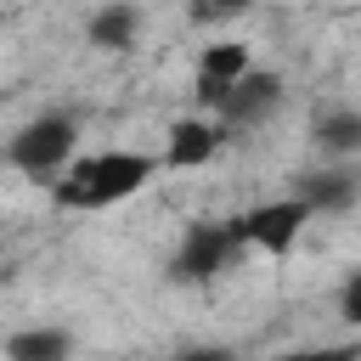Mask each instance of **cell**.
<instances>
[{
    "label": "cell",
    "instance_id": "6da1fadb",
    "mask_svg": "<svg viewBox=\"0 0 361 361\" xmlns=\"http://www.w3.org/2000/svg\"><path fill=\"white\" fill-rule=\"evenodd\" d=\"M164 158L158 152H141V147H102V152H79L62 180L51 186L56 209L68 214H102V209H118L130 203L135 192H147L158 180Z\"/></svg>",
    "mask_w": 361,
    "mask_h": 361
},
{
    "label": "cell",
    "instance_id": "7a4b0ae2",
    "mask_svg": "<svg viewBox=\"0 0 361 361\" xmlns=\"http://www.w3.org/2000/svg\"><path fill=\"white\" fill-rule=\"evenodd\" d=\"M73 158H79V118L73 113H34L6 147V164L39 186H56Z\"/></svg>",
    "mask_w": 361,
    "mask_h": 361
},
{
    "label": "cell",
    "instance_id": "3957f363",
    "mask_svg": "<svg viewBox=\"0 0 361 361\" xmlns=\"http://www.w3.org/2000/svg\"><path fill=\"white\" fill-rule=\"evenodd\" d=\"M243 226L237 220H197L186 226L180 248L169 254V282L175 288H209L220 271H231L243 259Z\"/></svg>",
    "mask_w": 361,
    "mask_h": 361
},
{
    "label": "cell",
    "instance_id": "277c9868",
    "mask_svg": "<svg viewBox=\"0 0 361 361\" xmlns=\"http://www.w3.org/2000/svg\"><path fill=\"white\" fill-rule=\"evenodd\" d=\"M310 220H316V209H310L299 192H288V197H265V203H254V209L237 214L243 243L259 248V254H271V259H288V254L299 248V237H305Z\"/></svg>",
    "mask_w": 361,
    "mask_h": 361
},
{
    "label": "cell",
    "instance_id": "5b68a950",
    "mask_svg": "<svg viewBox=\"0 0 361 361\" xmlns=\"http://www.w3.org/2000/svg\"><path fill=\"white\" fill-rule=\"evenodd\" d=\"M276 107H282V73H265V68H248L237 85H226L209 102V113H214L220 130H248V124L271 118Z\"/></svg>",
    "mask_w": 361,
    "mask_h": 361
},
{
    "label": "cell",
    "instance_id": "8992f818",
    "mask_svg": "<svg viewBox=\"0 0 361 361\" xmlns=\"http://www.w3.org/2000/svg\"><path fill=\"white\" fill-rule=\"evenodd\" d=\"M220 147H226V130L214 118H175L158 158H164V169H203V164H214Z\"/></svg>",
    "mask_w": 361,
    "mask_h": 361
},
{
    "label": "cell",
    "instance_id": "52a82bcc",
    "mask_svg": "<svg viewBox=\"0 0 361 361\" xmlns=\"http://www.w3.org/2000/svg\"><path fill=\"white\" fill-rule=\"evenodd\" d=\"M254 68V51H248V39H214V45H203L197 51V73H192V85H197V102L209 107L226 85H237L243 73Z\"/></svg>",
    "mask_w": 361,
    "mask_h": 361
},
{
    "label": "cell",
    "instance_id": "ba28073f",
    "mask_svg": "<svg viewBox=\"0 0 361 361\" xmlns=\"http://www.w3.org/2000/svg\"><path fill=\"white\" fill-rule=\"evenodd\" d=\"M293 192H299L316 214H350V209H355V197H361V169H355V164H344V158H333L327 169H310Z\"/></svg>",
    "mask_w": 361,
    "mask_h": 361
},
{
    "label": "cell",
    "instance_id": "9c48e42d",
    "mask_svg": "<svg viewBox=\"0 0 361 361\" xmlns=\"http://www.w3.org/2000/svg\"><path fill=\"white\" fill-rule=\"evenodd\" d=\"M85 39H90L96 51H107V56L130 51V45L141 39V6H135V0H102V6L85 17Z\"/></svg>",
    "mask_w": 361,
    "mask_h": 361
},
{
    "label": "cell",
    "instance_id": "30bf717a",
    "mask_svg": "<svg viewBox=\"0 0 361 361\" xmlns=\"http://www.w3.org/2000/svg\"><path fill=\"white\" fill-rule=\"evenodd\" d=\"M0 355L6 361H73V333L56 327V322H34V327L6 333Z\"/></svg>",
    "mask_w": 361,
    "mask_h": 361
},
{
    "label": "cell",
    "instance_id": "8fae6325",
    "mask_svg": "<svg viewBox=\"0 0 361 361\" xmlns=\"http://www.w3.org/2000/svg\"><path fill=\"white\" fill-rule=\"evenodd\" d=\"M316 147H322L327 158L355 164V158H361V107H333V113H322V118H316Z\"/></svg>",
    "mask_w": 361,
    "mask_h": 361
},
{
    "label": "cell",
    "instance_id": "7c38bea8",
    "mask_svg": "<svg viewBox=\"0 0 361 361\" xmlns=\"http://www.w3.org/2000/svg\"><path fill=\"white\" fill-rule=\"evenodd\" d=\"M276 361H361V350L355 344H310V350H288Z\"/></svg>",
    "mask_w": 361,
    "mask_h": 361
},
{
    "label": "cell",
    "instance_id": "4fadbf2b",
    "mask_svg": "<svg viewBox=\"0 0 361 361\" xmlns=\"http://www.w3.org/2000/svg\"><path fill=\"white\" fill-rule=\"evenodd\" d=\"M338 316L350 322V327H361V265L344 276V288H338Z\"/></svg>",
    "mask_w": 361,
    "mask_h": 361
},
{
    "label": "cell",
    "instance_id": "5bb4252c",
    "mask_svg": "<svg viewBox=\"0 0 361 361\" xmlns=\"http://www.w3.org/2000/svg\"><path fill=\"white\" fill-rule=\"evenodd\" d=\"M243 11H254V0H197L203 23H226V17H243Z\"/></svg>",
    "mask_w": 361,
    "mask_h": 361
},
{
    "label": "cell",
    "instance_id": "9a60e30c",
    "mask_svg": "<svg viewBox=\"0 0 361 361\" xmlns=\"http://www.w3.org/2000/svg\"><path fill=\"white\" fill-rule=\"evenodd\" d=\"M175 361H237V350H226V344H186Z\"/></svg>",
    "mask_w": 361,
    "mask_h": 361
}]
</instances>
